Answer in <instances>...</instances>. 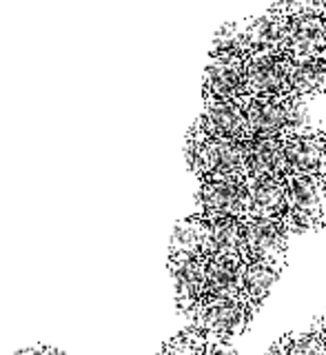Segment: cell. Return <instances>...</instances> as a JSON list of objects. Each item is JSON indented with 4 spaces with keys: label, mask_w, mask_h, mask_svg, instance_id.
I'll use <instances>...</instances> for the list:
<instances>
[{
    "label": "cell",
    "mask_w": 326,
    "mask_h": 355,
    "mask_svg": "<svg viewBox=\"0 0 326 355\" xmlns=\"http://www.w3.org/2000/svg\"><path fill=\"white\" fill-rule=\"evenodd\" d=\"M286 255V236L196 211L178 225L169 249L175 306L191 327L233 342L271 295Z\"/></svg>",
    "instance_id": "6da1fadb"
},
{
    "label": "cell",
    "mask_w": 326,
    "mask_h": 355,
    "mask_svg": "<svg viewBox=\"0 0 326 355\" xmlns=\"http://www.w3.org/2000/svg\"><path fill=\"white\" fill-rule=\"evenodd\" d=\"M158 355H240L231 340H224L198 327H187L169 338Z\"/></svg>",
    "instance_id": "7a4b0ae2"
},
{
    "label": "cell",
    "mask_w": 326,
    "mask_h": 355,
    "mask_svg": "<svg viewBox=\"0 0 326 355\" xmlns=\"http://www.w3.org/2000/svg\"><path fill=\"white\" fill-rule=\"evenodd\" d=\"M266 355H326V353L320 347L316 333L307 329V331L284 333L282 338H277L271 344Z\"/></svg>",
    "instance_id": "3957f363"
},
{
    "label": "cell",
    "mask_w": 326,
    "mask_h": 355,
    "mask_svg": "<svg viewBox=\"0 0 326 355\" xmlns=\"http://www.w3.org/2000/svg\"><path fill=\"white\" fill-rule=\"evenodd\" d=\"M14 355H69V353L58 347H51V344H31V347L16 351Z\"/></svg>",
    "instance_id": "277c9868"
},
{
    "label": "cell",
    "mask_w": 326,
    "mask_h": 355,
    "mask_svg": "<svg viewBox=\"0 0 326 355\" xmlns=\"http://www.w3.org/2000/svg\"><path fill=\"white\" fill-rule=\"evenodd\" d=\"M311 331L316 333V338H318V342H320V347H322L324 353H326V309H324V313H322L316 322H313Z\"/></svg>",
    "instance_id": "5b68a950"
}]
</instances>
